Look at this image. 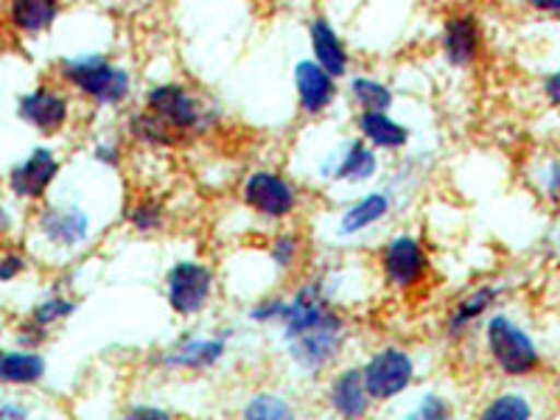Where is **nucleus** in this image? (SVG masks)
I'll return each instance as SVG.
<instances>
[{
    "label": "nucleus",
    "mask_w": 560,
    "mask_h": 420,
    "mask_svg": "<svg viewBox=\"0 0 560 420\" xmlns=\"http://www.w3.org/2000/svg\"><path fill=\"white\" fill-rule=\"evenodd\" d=\"M283 337L300 368L319 370L331 362L345 342V323L328 308L319 283H308L283 314Z\"/></svg>",
    "instance_id": "nucleus-1"
},
{
    "label": "nucleus",
    "mask_w": 560,
    "mask_h": 420,
    "mask_svg": "<svg viewBox=\"0 0 560 420\" xmlns=\"http://www.w3.org/2000/svg\"><path fill=\"white\" fill-rule=\"evenodd\" d=\"M65 82L98 104H121L129 93V73L107 57H70L59 65Z\"/></svg>",
    "instance_id": "nucleus-2"
},
{
    "label": "nucleus",
    "mask_w": 560,
    "mask_h": 420,
    "mask_svg": "<svg viewBox=\"0 0 560 420\" xmlns=\"http://www.w3.org/2000/svg\"><path fill=\"white\" fill-rule=\"evenodd\" d=\"M488 348L508 376H527L538 364V350L527 334L508 317H493L488 325Z\"/></svg>",
    "instance_id": "nucleus-3"
},
{
    "label": "nucleus",
    "mask_w": 560,
    "mask_h": 420,
    "mask_svg": "<svg viewBox=\"0 0 560 420\" xmlns=\"http://www.w3.org/2000/svg\"><path fill=\"white\" fill-rule=\"evenodd\" d=\"M415 376L412 359L401 348H384L382 353L370 359L362 370L364 387L370 393V401H387L409 387Z\"/></svg>",
    "instance_id": "nucleus-4"
},
{
    "label": "nucleus",
    "mask_w": 560,
    "mask_h": 420,
    "mask_svg": "<svg viewBox=\"0 0 560 420\" xmlns=\"http://www.w3.org/2000/svg\"><path fill=\"white\" fill-rule=\"evenodd\" d=\"M147 109L158 115L174 135L194 132L205 124V113L199 102L179 84H160V88L149 90Z\"/></svg>",
    "instance_id": "nucleus-5"
},
{
    "label": "nucleus",
    "mask_w": 560,
    "mask_h": 420,
    "mask_svg": "<svg viewBox=\"0 0 560 420\" xmlns=\"http://www.w3.org/2000/svg\"><path fill=\"white\" fill-rule=\"evenodd\" d=\"M210 289H213V278L202 264L179 261L168 272V303L183 317L202 312L210 298Z\"/></svg>",
    "instance_id": "nucleus-6"
},
{
    "label": "nucleus",
    "mask_w": 560,
    "mask_h": 420,
    "mask_svg": "<svg viewBox=\"0 0 560 420\" xmlns=\"http://www.w3.org/2000/svg\"><path fill=\"white\" fill-rule=\"evenodd\" d=\"M68 109V98L59 90L48 88V84H39V88H34L32 93H26L18 102L20 121H26L28 127L45 135H54L65 127Z\"/></svg>",
    "instance_id": "nucleus-7"
},
{
    "label": "nucleus",
    "mask_w": 560,
    "mask_h": 420,
    "mask_svg": "<svg viewBox=\"0 0 560 420\" xmlns=\"http://www.w3.org/2000/svg\"><path fill=\"white\" fill-rule=\"evenodd\" d=\"M57 174L59 160L54 158L51 149L37 147L20 166L9 172V188L20 199H39L48 191V185L57 179Z\"/></svg>",
    "instance_id": "nucleus-8"
},
{
    "label": "nucleus",
    "mask_w": 560,
    "mask_h": 420,
    "mask_svg": "<svg viewBox=\"0 0 560 420\" xmlns=\"http://www.w3.org/2000/svg\"><path fill=\"white\" fill-rule=\"evenodd\" d=\"M244 199H247V205L255 213H261V217L269 219L289 217L294 210L292 185L283 177H278V174L269 172H255L247 179V185H244Z\"/></svg>",
    "instance_id": "nucleus-9"
},
{
    "label": "nucleus",
    "mask_w": 560,
    "mask_h": 420,
    "mask_svg": "<svg viewBox=\"0 0 560 420\" xmlns=\"http://www.w3.org/2000/svg\"><path fill=\"white\" fill-rule=\"evenodd\" d=\"M382 267L393 287L409 289L420 283V278L427 272V253L412 236H398L384 249Z\"/></svg>",
    "instance_id": "nucleus-10"
},
{
    "label": "nucleus",
    "mask_w": 560,
    "mask_h": 420,
    "mask_svg": "<svg viewBox=\"0 0 560 420\" xmlns=\"http://www.w3.org/2000/svg\"><path fill=\"white\" fill-rule=\"evenodd\" d=\"M294 84H298L300 107L312 115L323 113L334 102V93H337V82H334L331 73L319 62H314V59L298 62V68H294Z\"/></svg>",
    "instance_id": "nucleus-11"
},
{
    "label": "nucleus",
    "mask_w": 560,
    "mask_h": 420,
    "mask_svg": "<svg viewBox=\"0 0 560 420\" xmlns=\"http://www.w3.org/2000/svg\"><path fill=\"white\" fill-rule=\"evenodd\" d=\"M443 51L446 59L457 68H465L477 59L479 51V28L471 14H454L443 26Z\"/></svg>",
    "instance_id": "nucleus-12"
},
{
    "label": "nucleus",
    "mask_w": 560,
    "mask_h": 420,
    "mask_svg": "<svg viewBox=\"0 0 560 420\" xmlns=\"http://www.w3.org/2000/svg\"><path fill=\"white\" fill-rule=\"evenodd\" d=\"M43 236L62 247H77L88 236V217L79 208H48L39 217Z\"/></svg>",
    "instance_id": "nucleus-13"
},
{
    "label": "nucleus",
    "mask_w": 560,
    "mask_h": 420,
    "mask_svg": "<svg viewBox=\"0 0 560 420\" xmlns=\"http://www.w3.org/2000/svg\"><path fill=\"white\" fill-rule=\"evenodd\" d=\"M331 407L342 418H362L370 409V393L364 387L362 370H345L331 384Z\"/></svg>",
    "instance_id": "nucleus-14"
},
{
    "label": "nucleus",
    "mask_w": 560,
    "mask_h": 420,
    "mask_svg": "<svg viewBox=\"0 0 560 420\" xmlns=\"http://www.w3.org/2000/svg\"><path fill=\"white\" fill-rule=\"evenodd\" d=\"M59 18V0H9V23L23 34L48 32Z\"/></svg>",
    "instance_id": "nucleus-15"
},
{
    "label": "nucleus",
    "mask_w": 560,
    "mask_h": 420,
    "mask_svg": "<svg viewBox=\"0 0 560 420\" xmlns=\"http://www.w3.org/2000/svg\"><path fill=\"white\" fill-rule=\"evenodd\" d=\"M308 32H312V48L317 62L323 65L334 79L342 77L345 70H348V51H345L342 39L337 37L331 23H328L325 18H317Z\"/></svg>",
    "instance_id": "nucleus-16"
},
{
    "label": "nucleus",
    "mask_w": 560,
    "mask_h": 420,
    "mask_svg": "<svg viewBox=\"0 0 560 420\" xmlns=\"http://www.w3.org/2000/svg\"><path fill=\"white\" fill-rule=\"evenodd\" d=\"M359 129H362L364 140L378 149H401L409 140L407 127L393 121L384 109H364L359 118Z\"/></svg>",
    "instance_id": "nucleus-17"
},
{
    "label": "nucleus",
    "mask_w": 560,
    "mask_h": 420,
    "mask_svg": "<svg viewBox=\"0 0 560 420\" xmlns=\"http://www.w3.org/2000/svg\"><path fill=\"white\" fill-rule=\"evenodd\" d=\"M45 376V359L34 350H0V382L37 384Z\"/></svg>",
    "instance_id": "nucleus-18"
},
{
    "label": "nucleus",
    "mask_w": 560,
    "mask_h": 420,
    "mask_svg": "<svg viewBox=\"0 0 560 420\" xmlns=\"http://www.w3.org/2000/svg\"><path fill=\"white\" fill-rule=\"evenodd\" d=\"M224 353L222 339H188V342L179 345L174 353H168L166 364L174 368H210L213 362H219Z\"/></svg>",
    "instance_id": "nucleus-19"
},
{
    "label": "nucleus",
    "mask_w": 560,
    "mask_h": 420,
    "mask_svg": "<svg viewBox=\"0 0 560 420\" xmlns=\"http://www.w3.org/2000/svg\"><path fill=\"white\" fill-rule=\"evenodd\" d=\"M389 210V199L384 194H370V197L359 199L353 208L348 210L342 217V224H339V233H359V230L370 228V224H376L378 219L387 217Z\"/></svg>",
    "instance_id": "nucleus-20"
},
{
    "label": "nucleus",
    "mask_w": 560,
    "mask_h": 420,
    "mask_svg": "<svg viewBox=\"0 0 560 420\" xmlns=\"http://www.w3.org/2000/svg\"><path fill=\"white\" fill-rule=\"evenodd\" d=\"M376 154L370 152L364 143H350L342 163L337 166V177L345 183H362V179H370L376 174Z\"/></svg>",
    "instance_id": "nucleus-21"
},
{
    "label": "nucleus",
    "mask_w": 560,
    "mask_h": 420,
    "mask_svg": "<svg viewBox=\"0 0 560 420\" xmlns=\"http://www.w3.org/2000/svg\"><path fill=\"white\" fill-rule=\"evenodd\" d=\"M350 93L362 104V109H384L387 113L393 107V90L378 82V79L357 77L350 82Z\"/></svg>",
    "instance_id": "nucleus-22"
},
{
    "label": "nucleus",
    "mask_w": 560,
    "mask_h": 420,
    "mask_svg": "<svg viewBox=\"0 0 560 420\" xmlns=\"http://www.w3.org/2000/svg\"><path fill=\"white\" fill-rule=\"evenodd\" d=\"M244 418H264V420H280V418H292V407H289L283 398H278V395H255L253 401L247 404V409H244Z\"/></svg>",
    "instance_id": "nucleus-23"
},
{
    "label": "nucleus",
    "mask_w": 560,
    "mask_h": 420,
    "mask_svg": "<svg viewBox=\"0 0 560 420\" xmlns=\"http://www.w3.org/2000/svg\"><path fill=\"white\" fill-rule=\"evenodd\" d=\"M493 298H497V292H493V289H479L474 298L463 300V303H459V308H457V314H454V319H452V334H459L465 325L471 323L474 317H479V314H482L485 308L493 303Z\"/></svg>",
    "instance_id": "nucleus-24"
},
{
    "label": "nucleus",
    "mask_w": 560,
    "mask_h": 420,
    "mask_svg": "<svg viewBox=\"0 0 560 420\" xmlns=\"http://www.w3.org/2000/svg\"><path fill=\"white\" fill-rule=\"evenodd\" d=\"M485 418L490 420H524L529 418V404L518 395H502L485 409Z\"/></svg>",
    "instance_id": "nucleus-25"
},
{
    "label": "nucleus",
    "mask_w": 560,
    "mask_h": 420,
    "mask_svg": "<svg viewBox=\"0 0 560 420\" xmlns=\"http://www.w3.org/2000/svg\"><path fill=\"white\" fill-rule=\"evenodd\" d=\"M73 303L65 298H51V300H45V303H39L37 308H34L32 319L37 325H43V328H48V325L59 323V319H65L68 314H73Z\"/></svg>",
    "instance_id": "nucleus-26"
},
{
    "label": "nucleus",
    "mask_w": 560,
    "mask_h": 420,
    "mask_svg": "<svg viewBox=\"0 0 560 420\" xmlns=\"http://www.w3.org/2000/svg\"><path fill=\"white\" fill-rule=\"evenodd\" d=\"M129 222H132L140 233H152V230H158L160 224H163V210L154 202H143L132 210Z\"/></svg>",
    "instance_id": "nucleus-27"
},
{
    "label": "nucleus",
    "mask_w": 560,
    "mask_h": 420,
    "mask_svg": "<svg viewBox=\"0 0 560 420\" xmlns=\"http://www.w3.org/2000/svg\"><path fill=\"white\" fill-rule=\"evenodd\" d=\"M298 255V238L294 236H278V242L272 244V258L278 267H289Z\"/></svg>",
    "instance_id": "nucleus-28"
},
{
    "label": "nucleus",
    "mask_w": 560,
    "mask_h": 420,
    "mask_svg": "<svg viewBox=\"0 0 560 420\" xmlns=\"http://www.w3.org/2000/svg\"><path fill=\"white\" fill-rule=\"evenodd\" d=\"M415 418H446V404L440 401L438 395H423V401L415 409Z\"/></svg>",
    "instance_id": "nucleus-29"
},
{
    "label": "nucleus",
    "mask_w": 560,
    "mask_h": 420,
    "mask_svg": "<svg viewBox=\"0 0 560 420\" xmlns=\"http://www.w3.org/2000/svg\"><path fill=\"white\" fill-rule=\"evenodd\" d=\"M26 269V261H23V255L9 253L0 258V283H9V280L18 278L20 272Z\"/></svg>",
    "instance_id": "nucleus-30"
},
{
    "label": "nucleus",
    "mask_w": 560,
    "mask_h": 420,
    "mask_svg": "<svg viewBox=\"0 0 560 420\" xmlns=\"http://www.w3.org/2000/svg\"><path fill=\"white\" fill-rule=\"evenodd\" d=\"M287 314V303L283 300H275V303H264L253 312V319H261V323H280Z\"/></svg>",
    "instance_id": "nucleus-31"
},
{
    "label": "nucleus",
    "mask_w": 560,
    "mask_h": 420,
    "mask_svg": "<svg viewBox=\"0 0 560 420\" xmlns=\"http://www.w3.org/2000/svg\"><path fill=\"white\" fill-rule=\"evenodd\" d=\"M45 339V328L43 325H37L32 319V325H26V328H23V331H20V342L26 345L28 350H37V345L43 342Z\"/></svg>",
    "instance_id": "nucleus-32"
},
{
    "label": "nucleus",
    "mask_w": 560,
    "mask_h": 420,
    "mask_svg": "<svg viewBox=\"0 0 560 420\" xmlns=\"http://www.w3.org/2000/svg\"><path fill=\"white\" fill-rule=\"evenodd\" d=\"M544 90H547L549 102H552L555 107H560V73H552V77L547 79V84H544Z\"/></svg>",
    "instance_id": "nucleus-33"
},
{
    "label": "nucleus",
    "mask_w": 560,
    "mask_h": 420,
    "mask_svg": "<svg viewBox=\"0 0 560 420\" xmlns=\"http://www.w3.org/2000/svg\"><path fill=\"white\" fill-rule=\"evenodd\" d=\"M129 415H132V418H168L163 409H154V407H135Z\"/></svg>",
    "instance_id": "nucleus-34"
},
{
    "label": "nucleus",
    "mask_w": 560,
    "mask_h": 420,
    "mask_svg": "<svg viewBox=\"0 0 560 420\" xmlns=\"http://www.w3.org/2000/svg\"><path fill=\"white\" fill-rule=\"evenodd\" d=\"M529 7L538 12H560V0H529Z\"/></svg>",
    "instance_id": "nucleus-35"
},
{
    "label": "nucleus",
    "mask_w": 560,
    "mask_h": 420,
    "mask_svg": "<svg viewBox=\"0 0 560 420\" xmlns=\"http://www.w3.org/2000/svg\"><path fill=\"white\" fill-rule=\"evenodd\" d=\"M9 230H12V217H9V210L0 205V236H7Z\"/></svg>",
    "instance_id": "nucleus-36"
}]
</instances>
